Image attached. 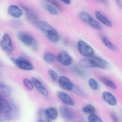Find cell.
Returning a JSON list of instances; mask_svg holds the SVG:
<instances>
[{"mask_svg":"<svg viewBox=\"0 0 122 122\" xmlns=\"http://www.w3.org/2000/svg\"><path fill=\"white\" fill-rule=\"evenodd\" d=\"M102 98L105 102L111 106H115L117 103L116 97L111 92L105 91L102 94Z\"/></svg>","mask_w":122,"mask_h":122,"instance_id":"obj_13","label":"cell"},{"mask_svg":"<svg viewBox=\"0 0 122 122\" xmlns=\"http://www.w3.org/2000/svg\"><path fill=\"white\" fill-rule=\"evenodd\" d=\"M97 0L99 1L101 3H102L105 5H107L108 4V1L107 0Z\"/></svg>","mask_w":122,"mask_h":122,"instance_id":"obj_36","label":"cell"},{"mask_svg":"<svg viewBox=\"0 0 122 122\" xmlns=\"http://www.w3.org/2000/svg\"><path fill=\"white\" fill-rule=\"evenodd\" d=\"M36 26L41 31L45 33L46 35L57 31L54 28L46 21H39Z\"/></svg>","mask_w":122,"mask_h":122,"instance_id":"obj_11","label":"cell"},{"mask_svg":"<svg viewBox=\"0 0 122 122\" xmlns=\"http://www.w3.org/2000/svg\"><path fill=\"white\" fill-rule=\"evenodd\" d=\"M23 84L26 89L29 91L33 90L34 88V85L31 79L25 78L23 80Z\"/></svg>","mask_w":122,"mask_h":122,"instance_id":"obj_28","label":"cell"},{"mask_svg":"<svg viewBox=\"0 0 122 122\" xmlns=\"http://www.w3.org/2000/svg\"><path fill=\"white\" fill-rule=\"evenodd\" d=\"M88 121L89 122H104L101 117L95 114L89 115Z\"/></svg>","mask_w":122,"mask_h":122,"instance_id":"obj_30","label":"cell"},{"mask_svg":"<svg viewBox=\"0 0 122 122\" xmlns=\"http://www.w3.org/2000/svg\"><path fill=\"white\" fill-rule=\"evenodd\" d=\"M77 49L79 53L84 57H90L94 56L95 52L94 48L84 40L78 41Z\"/></svg>","mask_w":122,"mask_h":122,"instance_id":"obj_4","label":"cell"},{"mask_svg":"<svg viewBox=\"0 0 122 122\" xmlns=\"http://www.w3.org/2000/svg\"><path fill=\"white\" fill-rule=\"evenodd\" d=\"M95 14L97 19L104 25L110 28L112 27V24L111 22L107 18L103 15L99 11H96Z\"/></svg>","mask_w":122,"mask_h":122,"instance_id":"obj_18","label":"cell"},{"mask_svg":"<svg viewBox=\"0 0 122 122\" xmlns=\"http://www.w3.org/2000/svg\"><path fill=\"white\" fill-rule=\"evenodd\" d=\"M37 122H52L45 113V110H41L38 113Z\"/></svg>","mask_w":122,"mask_h":122,"instance_id":"obj_24","label":"cell"},{"mask_svg":"<svg viewBox=\"0 0 122 122\" xmlns=\"http://www.w3.org/2000/svg\"><path fill=\"white\" fill-rule=\"evenodd\" d=\"M18 39L25 46L33 49L37 47V43L35 38L30 34L25 31H20L17 34Z\"/></svg>","mask_w":122,"mask_h":122,"instance_id":"obj_2","label":"cell"},{"mask_svg":"<svg viewBox=\"0 0 122 122\" xmlns=\"http://www.w3.org/2000/svg\"><path fill=\"white\" fill-rule=\"evenodd\" d=\"M42 5L44 9L51 14L53 15H57L58 14V9L50 4L47 2H43L42 3Z\"/></svg>","mask_w":122,"mask_h":122,"instance_id":"obj_20","label":"cell"},{"mask_svg":"<svg viewBox=\"0 0 122 122\" xmlns=\"http://www.w3.org/2000/svg\"><path fill=\"white\" fill-rule=\"evenodd\" d=\"M12 104L4 97H0V113L2 114H9L13 111Z\"/></svg>","mask_w":122,"mask_h":122,"instance_id":"obj_9","label":"cell"},{"mask_svg":"<svg viewBox=\"0 0 122 122\" xmlns=\"http://www.w3.org/2000/svg\"><path fill=\"white\" fill-rule=\"evenodd\" d=\"M79 65L83 69L97 68L106 70L109 69L110 67V64L108 61L95 56L82 59L79 61Z\"/></svg>","mask_w":122,"mask_h":122,"instance_id":"obj_1","label":"cell"},{"mask_svg":"<svg viewBox=\"0 0 122 122\" xmlns=\"http://www.w3.org/2000/svg\"><path fill=\"white\" fill-rule=\"evenodd\" d=\"M31 79L33 83L34 87L41 94L45 97L48 95V90L41 81L35 77H32Z\"/></svg>","mask_w":122,"mask_h":122,"instance_id":"obj_12","label":"cell"},{"mask_svg":"<svg viewBox=\"0 0 122 122\" xmlns=\"http://www.w3.org/2000/svg\"><path fill=\"white\" fill-rule=\"evenodd\" d=\"M43 59L47 64H52L56 60V56L51 52H46L43 55Z\"/></svg>","mask_w":122,"mask_h":122,"instance_id":"obj_22","label":"cell"},{"mask_svg":"<svg viewBox=\"0 0 122 122\" xmlns=\"http://www.w3.org/2000/svg\"><path fill=\"white\" fill-rule=\"evenodd\" d=\"M21 6L24 11L26 18L28 21L30 23L36 25L39 21L35 13L30 8L25 5L21 4Z\"/></svg>","mask_w":122,"mask_h":122,"instance_id":"obj_7","label":"cell"},{"mask_svg":"<svg viewBox=\"0 0 122 122\" xmlns=\"http://www.w3.org/2000/svg\"><path fill=\"white\" fill-rule=\"evenodd\" d=\"M57 96L60 101L64 104L69 106H74L75 104L74 100L66 92L59 91L57 92Z\"/></svg>","mask_w":122,"mask_h":122,"instance_id":"obj_14","label":"cell"},{"mask_svg":"<svg viewBox=\"0 0 122 122\" xmlns=\"http://www.w3.org/2000/svg\"><path fill=\"white\" fill-rule=\"evenodd\" d=\"M11 88L5 84L1 82L0 84V97H5L11 95Z\"/></svg>","mask_w":122,"mask_h":122,"instance_id":"obj_17","label":"cell"},{"mask_svg":"<svg viewBox=\"0 0 122 122\" xmlns=\"http://www.w3.org/2000/svg\"><path fill=\"white\" fill-rule=\"evenodd\" d=\"M45 113L51 120H55L58 117V112L56 108L51 107L45 110Z\"/></svg>","mask_w":122,"mask_h":122,"instance_id":"obj_19","label":"cell"},{"mask_svg":"<svg viewBox=\"0 0 122 122\" xmlns=\"http://www.w3.org/2000/svg\"><path fill=\"white\" fill-rule=\"evenodd\" d=\"M56 60L64 66H69L72 64L73 59L71 55L66 51H62L56 56Z\"/></svg>","mask_w":122,"mask_h":122,"instance_id":"obj_8","label":"cell"},{"mask_svg":"<svg viewBox=\"0 0 122 122\" xmlns=\"http://www.w3.org/2000/svg\"><path fill=\"white\" fill-rule=\"evenodd\" d=\"M88 83L90 89L94 91H97L100 87L99 82L95 78H90L88 80Z\"/></svg>","mask_w":122,"mask_h":122,"instance_id":"obj_25","label":"cell"},{"mask_svg":"<svg viewBox=\"0 0 122 122\" xmlns=\"http://www.w3.org/2000/svg\"><path fill=\"white\" fill-rule=\"evenodd\" d=\"M100 80L102 82L106 85V86L108 87L109 88L113 90H116L117 89V85L115 83L112 81L111 80L105 77L101 76L100 78Z\"/></svg>","mask_w":122,"mask_h":122,"instance_id":"obj_23","label":"cell"},{"mask_svg":"<svg viewBox=\"0 0 122 122\" xmlns=\"http://www.w3.org/2000/svg\"><path fill=\"white\" fill-rule=\"evenodd\" d=\"M0 46L3 51L7 54H11L13 52V45L12 39L8 34L6 33L3 35L1 40Z\"/></svg>","mask_w":122,"mask_h":122,"instance_id":"obj_6","label":"cell"},{"mask_svg":"<svg viewBox=\"0 0 122 122\" xmlns=\"http://www.w3.org/2000/svg\"><path fill=\"white\" fill-rule=\"evenodd\" d=\"M11 60L20 69L29 71L33 70L34 69V65L29 61L23 57L11 58Z\"/></svg>","mask_w":122,"mask_h":122,"instance_id":"obj_5","label":"cell"},{"mask_svg":"<svg viewBox=\"0 0 122 122\" xmlns=\"http://www.w3.org/2000/svg\"><path fill=\"white\" fill-rule=\"evenodd\" d=\"M58 81L60 86L64 90L67 91H72L74 88V85L72 81L66 76L59 77Z\"/></svg>","mask_w":122,"mask_h":122,"instance_id":"obj_10","label":"cell"},{"mask_svg":"<svg viewBox=\"0 0 122 122\" xmlns=\"http://www.w3.org/2000/svg\"><path fill=\"white\" fill-rule=\"evenodd\" d=\"M45 0L46 2L56 7L58 10H61V6L56 0Z\"/></svg>","mask_w":122,"mask_h":122,"instance_id":"obj_31","label":"cell"},{"mask_svg":"<svg viewBox=\"0 0 122 122\" xmlns=\"http://www.w3.org/2000/svg\"><path fill=\"white\" fill-rule=\"evenodd\" d=\"M8 14L15 18H20L23 15L22 9L18 6L16 5H10L8 9Z\"/></svg>","mask_w":122,"mask_h":122,"instance_id":"obj_15","label":"cell"},{"mask_svg":"<svg viewBox=\"0 0 122 122\" xmlns=\"http://www.w3.org/2000/svg\"><path fill=\"white\" fill-rule=\"evenodd\" d=\"M60 0L62 1L64 3L67 4V5L70 4L71 3V0Z\"/></svg>","mask_w":122,"mask_h":122,"instance_id":"obj_35","label":"cell"},{"mask_svg":"<svg viewBox=\"0 0 122 122\" xmlns=\"http://www.w3.org/2000/svg\"><path fill=\"white\" fill-rule=\"evenodd\" d=\"M117 5L121 9H122V3L121 0H115Z\"/></svg>","mask_w":122,"mask_h":122,"instance_id":"obj_34","label":"cell"},{"mask_svg":"<svg viewBox=\"0 0 122 122\" xmlns=\"http://www.w3.org/2000/svg\"></svg>","mask_w":122,"mask_h":122,"instance_id":"obj_37","label":"cell"},{"mask_svg":"<svg viewBox=\"0 0 122 122\" xmlns=\"http://www.w3.org/2000/svg\"><path fill=\"white\" fill-rule=\"evenodd\" d=\"M79 18L83 22L89 25L95 29L99 30H102L103 27L97 21L95 20L87 12L81 11L79 14Z\"/></svg>","mask_w":122,"mask_h":122,"instance_id":"obj_3","label":"cell"},{"mask_svg":"<svg viewBox=\"0 0 122 122\" xmlns=\"http://www.w3.org/2000/svg\"><path fill=\"white\" fill-rule=\"evenodd\" d=\"M74 70V72L76 74H77L78 76H80L82 77H85L86 76V73L80 67H78V66H75Z\"/></svg>","mask_w":122,"mask_h":122,"instance_id":"obj_32","label":"cell"},{"mask_svg":"<svg viewBox=\"0 0 122 122\" xmlns=\"http://www.w3.org/2000/svg\"><path fill=\"white\" fill-rule=\"evenodd\" d=\"M82 110L84 113L89 115L95 114L96 112L95 107L91 104H88L84 106Z\"/></svg>","mask_w":122,"mask_h":122,"instance_id":"obj_27","label":"cell"},{"mask_svg":"<svg viewBox=\"0 0 122 122\" xmlns=\"http://www.w3.org/2000/svg\"><path fill=\"white\" fill-rule=\"evenodd\" d=\"M111 118L113 122H120L119 118L117 117V115L114 113L111 114Z\"/></svg>","mask_w":122,"mask_h":122,"instance_id":"obj_33","label":"cell"},{"mask_svg":"<svg viewBox=\"0 0 122 122\" xmlns=\"http://www.w3.org/2000/svg\"><path fill=\"white\" fill-rule=\"evenodd\" d=\"M46 36L49 40L53 43H58L60 40V36L57 31L47 34Z\"/></svg>","mask_w":122,"mask_h":122,"instance_id":"obj_26","label":"cell"},{"mask_svg":"<svg viewBox=\"0 0 122 122\" xmlns=\"http://www.w3.org/2000/svg\"><path fill=\"white\" fill-rule=\"evenodd\" d=\"M60 113L62 117L68 121L74 119V115L71 110L66 107H61L60 108Z\"/></svg>","mask_w":122,"mask_h":122,"instance_id":"obj_16","label":"cell"},{"mask_svg":"<svg viewBox=\"0 0 122 122\" xmlns=\"http://www.w3.org/2000/svg\"><path fill=\"white\" fill-rule=\"evenodd\" d=\"M101 40L103 44L110 50L113 51H116L117 50V47L115 46V45L112 43L107 37L103 36H102Z\"/></svg>","mask_w":122,"mask_h":122,"instance_id":"obj_21","label":"cell"},{"mask_svg":"<svg viewBox=\"0 0 122 122\" xmlns=\"http://www.w3.org/2000/svg\"><path fill=\"white\" fill-rule=\"evenodd\" d=\"M48 74L51 79L54 82L58 81V74L53 69H49L48 71Z\"/></svg>","mask_w":122,"mask_h":122,"instance_id":"obj_29","label":"cell"}]
</instances>
